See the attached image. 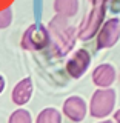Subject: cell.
<instances>
[{
  "label": "cell",
  "mask_w": 120,
  "mask_h": 123,
  "mask_svg": "<svg viewBox=\"0 0 120 123\" xmlns=\"http://www.w3.org/2000/svg\"><path fill=\"white\" fill-rule=\"evenodd\" d=\"M54 11L65 17H74L79 11V0H54Z\"/></svg>",
  "instance_id": "10"
},
{
  "label": "cell",
  "mask_w": 120,
  "mask_h": 123,
  "mask_svg": "<svg viewBox=\"0 0 120 123\" xmlns=\"http://www.w3.org/2000/svg\"><path fill=\"white\" fill-rule=\"evenodd\" d=\"M100 123H114V122H111V120H105V122H100Z\"/></svg>",
  "instance_id": "18"
},
{
  "label": "cell",
  "mask_w": 120,
  "mask_h": 123,
  "mask_svg": "<svg viewBox=\"0 0 120 123\" xmlns=\"http://www.w3.org/2000/svg\"><path fill=\"white\" fill-rule=\"evenodd\" d=\"M8 123H32V117H31L29 111L26 109H17L9 115V120Z\"/></svg>",
  "instance_id": "12"
},
{
  "label": "cell",
  "mask_w": 120,
  "mask_h": 123,
  "mask_svg": "<svg viewBox=\"0 0 120 123\" xmlns=\"http://www.w3.org/2000/svg\"><path fill=\"white\" fill-rule=\"evenodd\" d=\"M69 17L65 15H54L48 23L49 31V48L54 55H66V54L74 48L76 38H77V29L69 23Z\"/></svg>",
  "instance_id": "1"
},
{
  "label": "cell",
  "mask_w": 120,
  "mask_h": 123,
  "mask_svg": "<svg viewBox=\"0 0 120 123\" xmlns=\"http://www.w3.org/2000/svg\"><path fill=\"white\" fill-rule=\"evenodd\" d=\"M114 122L115 123H120V109L114 112Z\"/></svg>",
  "instance_id": "16"
},
{
  "label": "cell",
  "mask_w": 120,
  "mask_h": 123,
  "mask_svg": "<svg viewBox=\"0 0 120 123\" xmlns=\"http://www.w3.org/2000/svg\"><path fill=\"white\" fill-rule=\"evenodd\" d=\"M3 89H5V79H3V75L0 74V94L3 92Z\"/></svg>",
  "instance_id": "15"
},
{
  "label": "cell",
  "mask_w": 120,
  "mask_h": 123,
  "mask_svg": "<svg viewBox=\"0 0 120 123\" xmlns=\"http://www.w3.org/2000/svg\"><path fill=\"white\" fill-rule=\"evenodd\" d=\"M91 3H95V2H103V3H109L111 0H89Z\"/></svg>",
  "instance_id": "17"
},
{
  "label": "cell",
  "mask_w": 120,
  "mask_h": 123,
  "mask_svg": "<svg viewBox=\"0 0 120 123\" xmlns=\"http://www.w3.org/2000/svg\"><path fill=\"white\" fill-rule=\"evenodd\" d=\"M32 89H34L32 80H31L29 77L22 79L20 82L13 88L11 98H13V102L17 106H23V105H26V103L31 100V97H32Z\"/></svg>",
  "instance_id": "8"
},
{
  "label": "cell",
  "mask_w": 120,
  "mask_h": 123,
  "mask_svg": "<svg viewBox=\"0 0 120 123\" xmlns=\"http://www.w3.org/2000/svg\"><path fill=\"white\" fill-rule=\"evenodd\" d=\"M91 5H92V9L85 15V18L79 26V31H77V37L80 40H89V38L95 37L99 34L100 28H102L103 20H105L108 3L95 2V3H91Z\"/></svg>",
  "instance_id": "2"
},
{
  "label": "cell",
  "mask_w": 120,
  "mask_h": 123,
  "mask_svg": "<svg viewBox=\"0 0 120 123\" xmlns=\"http://www.w3.org/2000/svg\"><path fill=\"white\" fill-rule=\"evenodd\" d=\"M120 38V20L117 17H113L106 20L102 25L99 34H97V48L99 49H108L119 42Z\"/></svg>",
  "instance_id": "5"
},
{
  "label": "cell",
  "mask_w": 120,
  "mask_h": 123,
  "mask_svg": "<svg viewBox=\"0 0 120 123\" xmlns=\"http://www.w3.org/2000/svg\"><path fill=\"white\" fill-rule=\"evenodd\" d=\"M88 112V108H86V102L79 97V95H72L65 100L63 103V114L66 115L71 122H82L85 117H86Z\"/></svg>",
  "instance_id": "7"
},
{
  "label": "cell",
  "mask_w": 120,
  "mask_h": 123,
  "mask_svg": "<svg viewBox=\"0 0 120 123\" xmlns=\"http://www.w3.org/2000/svg\"><path fill=\"white\" fill-rule=\"evenodd\" d=\"M13 22V11L11 8H5L0 11V29H5Z\"/></svg>",
  "instance_id": "13"
},
{
  "label": "cell",
  "mask_w": 120,
  "mask_h": 123,
  "mask_svg": "<svg viewBox=\"0 0 120 123\" xmlns=\"http://www.w3.org/2000/svg\"><path fill=\"white\" fill-rule=\"evenodd\" d=\"M115 91L111 88H99L92 94L89 103V114L94 118H105L114 111Z\"/></svg>",
  "instance_id": "3"
},
{
  "label": "cell",
  "mask_w": 120,
  "mask_h": 123,
  "mask_svg": "<svg viewBox=\"0 0 120 123\" xmlns=\"http://www.w3.org/2000/svg\"><path fill=\"white\" fill-rule=\"evenodd\" d=\"M115 80V69L109 63H102L92 71V82L99 88H109Z\"/></svg>",
  "instance_id": "9"
},
{
  "label": "cell",
  "mask_w": 120,
  "mask_h": 123,
  "mask_svg": "<svg viewBox=\"0 0 120 123\" xmlns=\"http://www.w3.org/2000/svg\"><path fill=\"white\" fill-rule=\"evenodd\" d=\"M91 65V55L86 49H77L66 62V72L72 79H80L86 74Z\"/></svg>",
  "instance_id": "6"
},
{
  "label": "cell",
  "mask_w": 120,
  "mask_h": 123,
  "mask_svg": "<svg viewBox=\"0 0 120 123\" xmlns=\"http://www.w3.org/2000/svg\"><path fill=\"white\" fill-rule=\"evenodd\" d=\"M14 3V0H0V11L5 9V8H9Z\"/></svg>",
  "instance_id": "14"
},
{
  "label": "cell",
  "mask_w": 120,
  "mask_h": 123,
  "mask_svg": "<svg viewBox=\"0 0 120 123\" xmlns=\"http://www.w3.org/2000/svg\"><path fill=\"white\" fill-rule=\"evenodd\" d=\"M36 123H62V114L56 108H45L37 115Z\"/></svg>",
  "instance_id": "11"
},
{
  "label": "cell",
  "mask_w": 120,
  "mask_h": 123,
  "mask_svg": "<svg viewBox=\"0 0 120 123\" xmlns=\"http://www.w3.org/2000/svg\"><path fill=\"white\" fill-rule=\"evenodd\" d=\"M49 42L51 37H49L48 26H43L42 23H32L23 32L22 48L26 51H40L49 46Z\"/></svg>",
  "instance_id": "4"
}]
</instances>
